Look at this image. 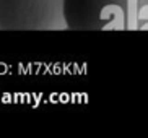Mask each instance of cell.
I'll return each mask as SVG.
<instances>
[{
    "label": "cell",
    "instance_id": "obj_2",
    "mask_svg": "<svg viewBox=\"0 0 148 138\" xmlns=\"http://www.w3.org/2000/svg\"><path fill=\"white\" fill-rule=\"evenodd\" d=\"M64 0H0V31H57L65 28Z\"/></svg>",
    "mask_w": 148,
    "mask_h": 138
},
{
    "label": "cell",
    "instance_id": "obj_1",
    "mask_svg": "<svg viewBox=\"0 0 148 138\" xmlns=\"http://www.w3.org/2000/svg\"><path fill=\"white\" fill-rule=\"evenodd\" d=\"M62 16L72 31L143 29L147 0H64Z\"/></svg>",
    "mask_w": 148,
    "mask_h": 138
}]
</instances>
